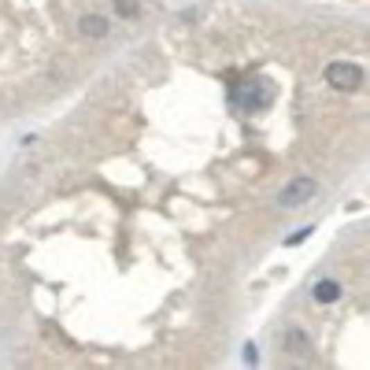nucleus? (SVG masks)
<instances>
[{"label": "nucleus", "mask_w": 370, "mask_h": 370, "mask_svg": "<svg viewBox=\"0 0 370 370\" xmlns=\"http://www.w3.org/2000/svg\"><path fill=\"white\" fill-rule=\"evenodd\" d=\"M315 193H319V182L315 178H292L285 189H281V197H278V204L281 208H300V204H308Z\"/></svg>", "instance_id": "obj_2"}, {"label": "nucleus", "mask_w": 370, "mask_h": 370, "mask_svg": "<svg viewBox=\"0 0 370 370\" xmlns=\"http://www.w3.org/2000/svg\"><path fill=\"white\" fill-rule=\"evenodd\" d=\"M115 12L123 19H134L137 15V0H115Z\"/></svg>", "instance_id": "obj_5"}, {"label": "nucleus", "mask_w": 370, "mask_h": 370, "mask_svg": "<svg viewBox=\"0 0 370 370\" xmlns=\"http://www.w3.org/2000/svg\"><path fill=\"white\" fill-rule=\"evenodd\" d=\"M315 300L319 303H337L341 300V281H333V278H322V281H315Z\"/></svg>", "instance_id": "obj_3"}, {"label": "nucleus", "mask_w": 370, "mask_h": 370, "mask_svg": "<svg viewBox=\"0 0 370 370\" xmlns=\"http://www.w3.org/2000/svg\"><path fill=\"white\" fill-rule=\"evenodd\" d=\"M78 30L85 37H104L107 34V19L104 15H85L82 23H78Z\"/></svg>", "instance_id": "obj_4"}, {"label": "nucleus", "mask_w": 370, "mask_h": 370, "mask_svg": "<svg viewBox=\"0 0 370 370\" xmlns=\"http://www.w3.org/2000/svg\"><path fill=\"white\" fill-rule=\"evenodd\" d=\"M311 230H315V226H300V230H297V234H292V237H289V241H285V245H300V241H303V237H311Z\"/></svg>", "instance_id": "obj_6"}, {"label": "nucleus", "mask_w": 370, "mask_h": 370, "mask_svg": "<svg viewBox=\"0 0 370 370\" xmlns=\"http://www.w3.org/2000/svg\"><path fill=\"white\" fill-rule=\"evenodd\" d=\"M326 82L333 85V89H341V93H352L363 85V67H355V63H348V60H337L326 67Z\"/></svg>", "instance_id": "obj_1"}]
</instances>
